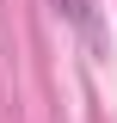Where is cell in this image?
<instances>
[{
  "instance_id": "1",
  "label": "cell",
  "mask_w": 117,
  "mask_h": 123,
  "mask_svg": "<svg viewBox=\"0 0 117 123\" xmlns=\"http://www.w3.org/2000/svg\"><path fill=\"white\" fill-rule=\"evenodd\" d=\"M56 6H62L68 18H74V25H86V0H56Z\"/></svg>"
}]
</instances>
